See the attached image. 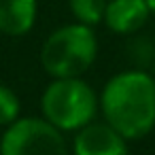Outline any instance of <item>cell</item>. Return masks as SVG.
I'll use <instances>...</instances> for the list:
<instances>
[{"label":"cell","mask_w":155,"mask_h":155,"mask_svg":"<svg viewBox=\"0 0 155 155\" xmlns=\"http://www.w3.org/2000/svg\"><path fill=\"white\" fill-rule=\"evenodd\" d=\"M100 110L125 140H140L155 127V77L144 70H123L106 81Z\"/></svg>","instance_id":"obj_1"},{"label":"cell","mask_w":155,"mask_h":155,"mask_svg":"<svg viewBox=\"0 0 155 155\" xmlns=\"http://www.w3.org/2000/svg\"><path fill=\"white\" fill-rule=\"evenodd\" d=\"M98 55V38L87 24H68L53 30L41 47V64L51 79L83 77Z\"/></svg>","instance_id":"obj_2"},{"label":"cell","mask_w":155,"mask_h":155,"mask_svg":"<svg viewBox=\"0 0 155 155\" xmlns=\"http://www.w3.org/2000/svg\"><path fill=\"white\" fill-rule=\"evenodd\" d=\"M100 100L83 77H58L41 96V113L62 132H77L94 121Z\"/></svg>","instance_id":"obj_3"},{"label":"cell","mask_w":155,"mask_h":155,"mask_svg":"<svg viewBox=\"0 0 155 155\" xmlns=\"http://www.w3.org/2000/svg\"><path fill=\"white\" fill-rule=\"evenodd\" d=\"M0 155H70L64 132L45 117H17L0 136Z\"/></svg>","instance_id":"obj_4"},{"label":"cell","mask_w":155,"mask_h":155,"mask_svg":"<svg viewBox=\"0 0 155 155\" xmlns=\"http://www.w3.org/2000/svg\"><path fill=\"white\" fill-rule=\"evenodd\" d=\"M72 155H127V140L106 121H91L74 132Z\"/></svg>","instance_id":"obj_5"},{"label":"cell","mask_w":155,"mask_h":155,"mask_svg":"<svg viewBox=\"0 0 155 155\" xmlns=\"http://www.w3.org/2000/svg\"><path fill=\"white\" fill-rule=\"evenodd\" d=\"M149 15L147 0H108L102 21L115 34H134L147 24Z\"/></svg>","instance_id":"obj_6"},{"label":"cell","mask_w":155,"mask_h":155,"mask_svg":"<svg viewBox=\"0 0 155 155\" xmlns=\"http://www.w3.org/2000/svg\"><path fill=\"white\" fill-rule=\"evenodd\" d=\"M38 15L36 0H0V32L7 36H26Z\"/></svg>","instance_id":"obj_7"},{"label":"cell","mask_w":155,"mask_h":155,"mask_svg":"<svg viewBox=\"0 0 155 155\" xmlns=\"http://www.w3.org/2000/svg\"><path fill=\"white\" fill-rule=\"evenodd\" d=\"M106 2L108 0H68V7L77 21L94 28L104 19Z\"/></svg>","instance_id":"obj_8"},{"label":"cell","mask_w":155,"mask_h":155,"mask_svg":"<svg viewBox=\"0 0 155 155\" xmlns=\"http://www.w3.org/2000/svg\"><path fill=\"white\" fill-rule=\"evenodd\" d=\"M21 110V102L17 98V94L0 83V127H7L9 123H13L19 117Z\"/></svg>","instance_id":"obj_9"},{"label":"cell","mask_w":155,"mask_h":155,"mask_svg":"<svg viewBox=\"0 0 155 155\" xmlns=\"http://www.w3.org/2000/svg\"><path fill=\"white\" fill-rule=\"evenodd\" d=\"M147 5H149V11H151V15H155V0H147Z\"/></svg>","instance_id":"obj_10"},{"label":"cell","mask_w":155,"mask_h":155,"mask_svg":"<svg viewBox=\"0 0 155 155\" xmlns=\"http://www.w3.org/2000/svg\"><path fill=\"white\" fill-rule=\"evenodd\" d=\"M153 77H155V74H153Z\"/></svg>","instance_id":"obj_11"}]
</instances>
